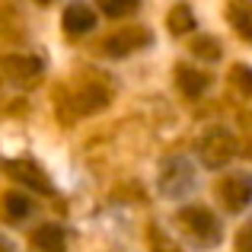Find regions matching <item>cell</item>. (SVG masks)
Wrapping results in <instances>:
<instances>
[{
    "label": "cell",
    "mask_w": 252,
    "mask_h": 252,
    "mask_svg": "<svg viewBox=\"0 0 252 252\" xmlns=\"http://www.w3.org/2000/svg\"><path fill=\"white\" fill-rule=\"evenodd\" d=\"M233 26L243 32V38L252 42V6H236L233 10Z\"/></svg>",
    "instance_id": "13"
},
{
    "label": "cell",
    "mask_w": 252,
    "mask_h": 252,
    "mask_svg": "<svg viewBox=\"0 0 252 252\" xmlns=\"http://www.w3.org/2000/svg\"><path fill=\"white\" fill-rule=\"evenodd\" d=\"M169 29L176 32V35H185V32L195 29V16H191V10L185 3H179L176 10L169 13Z\"/></svg>",
    "instance_id": "11"
},
{
    "label": "cell",
    "mask_w": 252,
    "mask_h": 252,
    "mask_svg": "<svg viewBox=\"0 0 252 252\" xmlns=\"http://www.w3.org/2000/svg\"><path fill=\"white\" fill-rule=\"evenodd\" d=\"M3 67L19 80V77H35L38 70H42V64H38L35 58H19V55H13V58H3Z\"/></svg>",
    "instance_id": "10"
},
{
    "label": "cell",
    "mask_w": 252,
    "mask_h": 252,
    "mask_svg": "<svg viewBox=\"0 0 252 252\" xmlns=\"http://www.w3.org/2000/svg\"><path fill=\"white\" fill-rule=\"evenodd\" d=\"M0 252H13V246H10V243L3 240V236H0Z\"/></svg>",
    "instance_id": "15"
},
{
    "label": "cell",
    "mask_w": 252,
    "mask_h": 252,
    "mask_svg": "<svg viewBox=\"0 0 252 252\" xmlns=\"http://www.w3.org/2000/svg\"><path fill=\"white\" fill-rule=\"evenodd\" d=\"M217 195L227 204V211H243L252 204V176L249 172H233L217 185Z\"/></svg>",
    "instance_id": "3"
},
{
    "label": "cell",
    "mask_w": 252,
    "mask_h": 252,
    "mask_svg": "<svg viewBox=\"0 0 252 252\" xmlns=\"http://www.w3.org/2000/svg\"><path fill=\"white\" fill-rule=\"evenodd\" d=\"M93 26H96V13H93L86 3L67 6V13H64V29H67L70 35H86Z\"/></svg>",
    "instance_id": "5"
},
{
    "label": "cell",
    "mask_w": 252,
    "mask_h": 252,
    "mask_svg": "<svg viewBox=\"0 0 252 252\" xmlns=\"http://www.w3.org/2000/svg\"><path fill=\"white\" fill-rule=\"evenodd\" d=\"M147 42H150V35H147L144 29H125V32H115V35L105 42V55L125 58V55H131V51L144 48Z\"/></svg>",
    "instance_id": "4"
},
{
    "label": "cell",
    "mask_w": 252,
    "mask_h": 252,
    "mask_svg": "<svg viewBox=\"0 0 252 252\" xmlns=\"http://www.w3.org/2000/svg\"><path fill=\"white\" fill-rule=\"evenodd\" d=\"M32 246L42 252H64L67 249V236H64V230L58 223H45V227H38L32 233Z\"/></svg>",
    "instance_id": "6"
},
{
    "label": "cell",
    "mask_w": 252,
    "mask_h": 252,
    "mask_svg": "<svg viewBox=\"0 0 252 252\" xmlns=\"http://www.w3.org/2000/svg\"><path fill=\"white\" fill-rule=\"evenodd\" d=\"M198 154H201V163L208 169H220L233 157V137L227 131H208L198 144Z\"/></svg>",
    "instance_id": "2"
},
{
    "label": "cell",
    "mask_w": 252,
    "mask_h": 252,
    "mask_svg": "<svg viewBox=\"0 0 252 252\" xmlns=\"http://www.w3.org/2000/svg\"><path fill=\"white\" fill-rule=\"evenodd\" d=\"M176 83L185 96H198V93L208 86V77L201 70H191V67H176Z\"/></svg>",
    "instance_id": "7"
},
{
    "label": "cell",
    "mask_w": 252,
    "mask_h": 252,
    "mask_svg": "<svg viewBox=\"0 0 252 252\" xmlns=\"http://www.w3.org/2000/svg\"><path fill=\"white\" fill-rule=\"evenodd\" d=\"M3 211H6V217H10V220H23V217H29L32 201L23 195V191H10V195L3 198Z\"/></svg>",
    "instance_id": "9"
},
{
    "label": "cell",
    "mask_w": 252,
    "mask_h": 252,
    "mask_svg": "<svg viewBox=\"0 0 252 252\" xmlns=\"http://www.w3.org/2000/svg\"><path fill=\"white\" fill-rule=\"evenodd\" d=\"M6 169H10V176H13V179L26 182L29 189H35V191H48V189H51V185L45 182L42 176H38V169H32L29 163H6Z\"/></svg>",
    "instance_id": "8"
},
{
    "label": "cell",
    "mask_w": 252,
    "mask_h": 252,
    "mask_svg": "<svg viewBox=\"0 0 252 252\" xmlns=\"http://www.w3.org/2000/svg\"><path fill=\"white\" fill-rule=\"evenodd\" d=\"M42 3H48V0H42Z\"/></svg>",
    "instance_id": "16"
},
{
    "label": "cell",
    "mask_w": 252,
    "mask_h": 252,
    "mask_svg": "<svg viewBox=\"0 0 252 252\" xmlns=\"http://www.w3.org/2000/svg\"><path fill=\"white\" fill-rule=\"evenodd\" d=\"M99 10L105 13V16L118 19V16H128V13L137 10V0H99Z\"/></svg>",
    "instance_id": "12"
},
{
    "label": "cell",
    "mask_w": 252,
    "mask_h": 252,
    "mask_svg": "<svg viewBox=\"0 0 252 252\" xmlns=\"http://www.w3.org/2000/svg\"><path fill=\"white\" fill-rule=\"evenodd\" d=\"M179 220L185 223V230H189L191 236H195L201 246H217L220 243V223H217V217L211 214L208 208H182L179 211Z\"/></svg>",
    "instance_id": "1"
},
{
    "label": "cell",
    "mask_w": 252,
    "mask_h": 252,
    "mask_svg": "<svg viewBox=\"0 0 252 252\" xmlns=\"http://www.w3.org/2000/svg\"><path fill=\"white\" fill-rule=\"evenodd\" d=\"M195 55L208 58V61H217V58H220V48H217L214 38H201V42H195Z\"/></svg>",
    "instance_id": "14"
}]
</instances>
